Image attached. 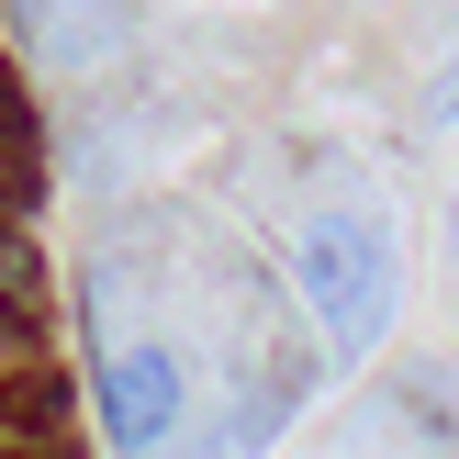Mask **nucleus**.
I'll return each mask as SVG.
<instances>
[{"instance_id":"nucleus-6","label":"nucleus","mask_w":459,"mask_h":459,"mask_svg":"<svg viewBox=\"0 0 459 459\" xmlns=\"http://www.w3.org/2000/svg\"><path fill=\"white\" fill-rule=\"evenodd\" d=\"M448 258H459V202H448Z\"/></svg>"},{"instance_id":"nucleus-1","label":"nucleus","mask_w":459,"mask_h":459,"mask_svg":"<svg viewBox=\"0 0 459 459\" xmlns=\"http://www.w3.org/2000/svg\"><path fill=\"white\" fill-rule=\"evenodd\" d=\"M291 291L314 303L336 359H370L393 325V224L381 213H314L291 236Z\"/></svg>"},{"instance_id":"nucleus-4","label":"nucleus","mask_w":459,"mask_h":459,"mask_svg":"<svg viewBox=\"0 0 459 459\" xmlns=\"http://www.w3.org/2000/svg\"><path fill=\"white\" fill-rule=\"evenodd\" d=\"M12 359H22V325H12V303H0V381H12Z\"/></svg>"},{"instance_id":"nucleus-3","label":"nucleus","mask_w":459,"mask_h":459,"mask_svg":"<svg viewBox=\"0 0 459 459\" xmlns=\"http://www.w3.org/2000/svg\"><path fill=\"white\" fill-rule=\"evenodd\" d=\"M0 202H34V134L0 112Z\"/></svg>"},{"instance_id":"nucleus-2","label":"nucleus","mask_w":459,"mask_h":459,"mask_svg":"<svg viewBox=\"0 0 459 459\" xmlns=\"http://www.w3.org/2000/svg\"><path fill=\"white\" fill-rule=\"evenodd\" d=\"M179 415H191V370H179V348H157V336L101 348V437H112V459H157Z\"/></svg>"},{"instance_id":"nucleus-5","label":"nucleus","mask_w":459,"mask_h":459,"mask_svg":"<svg viewBox=\"0 0 459 459\" xmlns=\"http://www.w3.org/2000/svg\"><path fill=\"white\" fill-rule=\"evenodd\" d=\"M448 112H459V67H448V79H437V124H448Z\"/></svg>"}]
</instances>
